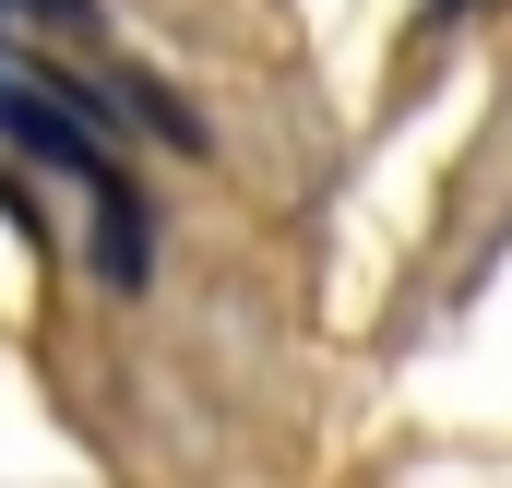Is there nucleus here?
<instances>
[{
    "label": "nucleus",
    "mask_w": 512,
    "mask_h": 488,
    "mask_svg": "<svg viewBox=\"0 0 512 488\" xmlns=\"http://www.w3.org/2000/svg\"><path fill=\"white\" fill-rule=\"evenodd\" d=\"M0 131H12V143H36V155H48V167H72V179H108L96 131H72L60 108H48V96H0Z\"/></svg>",
    "instance_id": "1"
}]
</instances>
